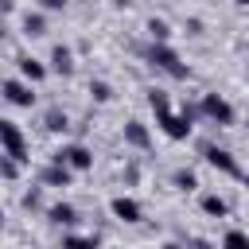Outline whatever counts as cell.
I'll list each match as a JSON object with an SVG mask.
<instances>
[{"label":"cell","mask_w":249,"mask_h":249,"mask_svg":"<svg viewBox=\"0 0 249 249\" xmlns=\"http://www.w3.org/2000/svg\"><path fill=\"white\" fill-rule=\"evenodd\" d=\"M148 105H152V113H156V124H160L171 140H187V136H191V117H195V109L175 113L163 89H152V93H148Z\"/></svg>","instance_id":"6da1fadb"},{"label":"cell","mask_w":249,"mask_h":249,"mask_svg":"<svg viewBox=\"0 0 249 249\" xmlns=\"http://www.w3.org/2000/svg\"><path fill=\"white\" fill-rule=\"evenodd\" d=\"M148 62H152L156 70L171 74V78H187V74H191V66H187L167 43H160V39H152V47H148Z\"/></svg>","instance_id":"7a4b0ae2"},{"label":"cell","mask_w":249,"mask_h":249,"mask_svg":"<svg viewBox=\"0 0 249 249\" xmlns=\"http://www.w3.org/2000/svg\"><path fill=\"white\" fill-rule=\"evenodd\" d=\"M0 148H4L12 160L27 163V140H23V128H19L16 121H4V117H0Z\"/></svg>","instance_id":"3957f363"},{"label":"cell","mask_w":249,"mask_h":249,"mask_svg":"<svg viewBox=\"0 0 249 249\" xmlns=\"http://www.w3.org/2000/svg\"><path fill=\"white\" fill-rule=\"evenodd\" d=\"M198 113H202L206 121H214V124H233V105H230L222 93H206L202 105H198Z\"/></svg>","instance_id":"277c9868"},{"label":"cell","mask_w":249,"mask_h":249,"mask_svg":"<svg viewBox=\"0 0 249 249\" xmlns=\"http://www.w3.org/2000/svg\"><path fill=\"white\" fill-rule=\"evenodd\" d=\"M54 160L66 163L70 171H89V167H93V152H89L86 144H66V148L54 152Z\"/></svg>","instance_id":"5b68a950"},{"label":"cell","mask_w":249,"mask_h":249,"mask_svg":"<svg viewBox=\"0 0 249 249\" xmlns=\"http://www.w3.org/2000/svg\"><path fill=\"white\" fill-rule=\"evenodd\" d=\"M202 160L210 163V167H218L222 175H241V167H237V160L226 152V148H218V144H202Z\"/></svg>","instance_id":"8992f818"},{"label":"cell","mask_w":249,"mask_h":249,"mask_svg":"<svg viewBox=\"0 0 249 249\" xmlns=\"http://www.w3.org/2000/svg\"><path fill=\"white\" fill-rule=\"evenodd\" d=\"M109 210H113V218H121V222H128V226H136V222L144 218V206H140L136 198H128V195H117V198L109 202Z\"/></svg>","instance_id":"52a82bcc"},{"label":"cell","mask_w":249,"mask_h":249,"mask_svg":"<svg viewBox=\"0 0 249 249\" xmlns=\"http://www.w3.org/2000/svg\"><path fill=\"white\" fill-rule=\"evenodd\" d=\"M0 93H4L12 105H19V109H31V105H35V93H31V86H27V82H16V78H8V82L0 86Z\"/></svg>","instance_id":"ba28073f"},{"label":"cell","mask_w":249,"mask_h":249,"mask_svg":"<svg viewBox=\"0 0 249 249\" xmlns=\"http://www.w3.org/2000/svg\"><path fill=\"white\" fill-rule=\"evenodd\" d=\"M124 140H128L132 148H152V136H148V124H144V121H128V124H124Z\"/></svg>","instance_id":"9c48e42d"},{"label":"cell","mask_w":249,"mask_h":249,"mask_svg":"<svg viewBox=\"0 0 249 249\" xmlns=\"http://www.w3.org/2000/svg\"><path fill=\"white\" fill-rule=\"evenodd\" d=\"M16 62H19V74H23L27 82H43V78H47V66H43L39 58H31V54H19Z\"/></svg>","instance_id":"30bf717a"},{"label":"cell","mask_w":249,"mask_h":249,"mask_svg":"<svg viewBox=\"0 0 249 249\" xmlns=\"http://www.w3.org/2000/svg\"><path fill=\"white\" fill-rule=\"evenodd\" d=\"M39 179H43L47 187H66V183H70V167L54 160L51 167H43V175H39Z\"/></svg>","instance_id":"8fae6325"},{"label":"cell","mask_w":249,"mask_h":249,"mask_svg":"<svg viewBox=\"0 0 249 249\" xmlns=\"http://www.w3.org/2000/svg\"><path fill=\"white\" fill-rule=\"evenodd\" d=\"M47 218H51L54 226H70V222L78 218V210H74L70 202H54V206H47Z\"/></svg>","instance_id":"7c38bea8"},{"label":"cell","mask_w":249,"mask_h":249,"mask_svg":"<svg viewBox=\"0 0 249 249\" xmlns=\"http://www.w3.org/2000/svg\"><path fill=\"white\" fill-rule=\"evenodd\" d=\"M51 70L70 74V70H74V54H70L66 47H54V51H51Z\"/></svg>","instance_id":"4fadbf2b"},{"label":"cell","mask_w":249,"mask_h":249,"mask_svg":"<svg viewBox=\"0 0 249 249\" xmlns=\"http://www.w3.org/2000/svg\"><path fill=\"white\" fill-rule=\"evenodd\" d=\"M202 210H206L210 218H226V210H230V206H226V198H222V195H202Z\"/></svg>","instance_id":"5bb4252c"},{"label":"cell","mask_w":249,"mask_h":249,"mask_svg":"<svg viewBox=\"0 0 249 249\" xmlns=\"http://www.w3.org/2000/svg\"><path fill=\"white\" fill-rule=\"evenodd\" d=\"M66 124H70V121H66L62 109H51V113H47V128H51V132H62Z\"/></svg>","instance_id":"9a60e30c"},{"label":"cell","mask_w":249,"mask_h":249,"mask_svg":"<svg viewBox=\"0 0 249 249\" xmlns=\"http://www.w3.org/2000/svg\"><path fill=\"white\" fill-rule=\"evenodd\" d=\"M23 31H27V35H43V31H47V19H43V16H27V19H23Z\"/></svg>","instance_id":"2e32d148"},{"label":"cell","mask_w":249,"mask_h":249,"mask_svg":"<svg viewBox=\"0 0 249 249\" xmlns=\"http://www.w3.org/2000/svg\"><path fill=\"white\" fill-rule=\"evenodd\" d=\"M148 31H152V39H160V43H167V35H171V27H167L163 19H148Z\"/></svg>","instance_id":"e0dca14e"},{"label":"cell","mask_w":249,"mask_h":249,"mask_svg":"<svg viewBox=\"0 0 249 249\" xmlns=\"http://www.w3.org/2000/svg\"><path fill=\"white\" fill-rule=\"evenodd\" d=\"M16 171H19V160H12V156L4 152V156H0V175H4V179H16Z\"/></svg>","instance_id":"ac0fdd59"},{"label":"cell","mask_w":249,"mask_h":249,"mask_svg":"<svg viewBox=\"0 0 249 249\" xmlns=\"http://www.w3.org/2000/svg\"><path fill=\"white\" fill-rule=\"evenodd\" d=\"M175 187H183V191H195V187H198L195 171H175Z\"/></svg>","instance_id":"d6986e66"},{"label":"cell","mask_w":249,"mask_h":249,"mask_svg":"<svg viewBox=\"0 0 249 249\" xmlns=\"http://www.w3.org/2000/svg\"><path fill=\"white\" fill-rule=\"evenodd\" d=\"M89 93H93L97 101H109V97H113V89H109L105 82H89Z\"/></svg>","instance_id":"ffe728a7"},{"label":"cell","mask_w":249,"mask_h":249,"mask_svg":"<svg viewBox=\"0 0 249 249\" xmlns=\"http://www.w3.org/2000/svg\"><path fill=\"white\" fill-rule=\"evenodd\" d=\"M222 245H249V233H241V230H230V233L222 237Z\"/></svg>","instance_id":"44dd1931"},{"label":"cell","mask_w":249,"mask_h":249,"mask_svg":"<svg viewBox=\"0 0 249 249\" xmlns=\"http://www.w3.org/2000/svg\"><path fill=\"white\" fill-rule=\"evenodd\" d=\"M23 206L35 210V206H39V191H27V195H23Z\"/></svg>","instance_id":"7402d4cb"},{"label":"cell","mask_w":249,"mask_h":249,"mask_svg":"<svg viewBox=\"0 0 249 249\" xmlns=\"http://www.w3.org/2000/svg\"><path fill=\"white\" fill-rule=\"evenodd\" d=\"M39 4H43L47 12H62V8H66V0H39Z\"/></svg>","instance_id":"603a6c76"},{"label":"cell","mask_w":249,"mask_h":249,"mask_svg":"<svg viewBox=\"0 0 249 249\" xmlns=\"http://www.w3.org/2000/svg\"><path fill=\"white\" fill-rule=\"evenodd\" d=\"M0 12H12V0H0Z\"/></svg>","instance_id":"cb8c5ba5"},{"label":"cell","mask_w":249,"mask_h":249,"mask_svg":"<svg viewBox=\"0 0 249 249\" xmlns=\"http://www.w3.org/2000/svg\"><path fill=\"white\" fill-rule=\"evenodd\" d=\"M230 4H249V0H230Z\"/></svg>","instance_id":"d4e9b609"},{"label":"cell","mask_w":249,"mask_h":249,"mask_svg":"<svg viewBox=\"0 0 249 249\" xmlns=\"http://www.w3.org/2000/svg\"><path fill=\"white\" fill-rule=\"evenodd\" d=\"M0 39H4V19H0Z\"/></svg>","instance_id":"484cf974"},{"label":"cell","mask_w":249,"mask_h":249,"mask_svg":"<svg viewBox=\"0 0 249 249\" xmlns=\"http://www.w3.org/2000/svg\"><path fill=\"white\" fill-rule=\"evenodd\" d=\"M0 226H4V214H0Z\"/></svg>","instance_id":"4316f807"}]
</instances>
